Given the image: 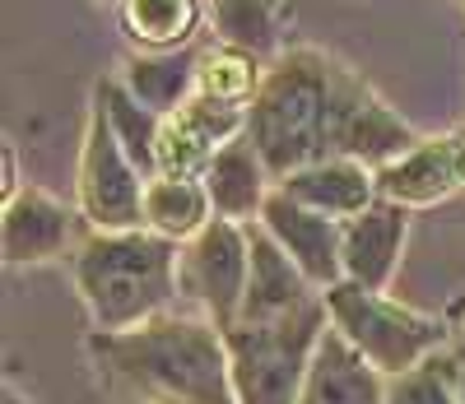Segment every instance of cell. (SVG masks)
I'll return each instance as SVG.
<instances>
[{
  "instance_id": "6da1fadb",
  "label": "cell",
  "mask_w": 465,
  "mask_h": 404,
  "mask_svg": "<svg viewBox=\"0 0 465 404\" xmlns=\"http://www.w3.org/2000/svg\"><path fill=\"white\" fill-rule=\"evenodd\" d=\"M247 140L275 186L326 158H354L381 172L423 144L354 70L317 47H293L265 70L247 107Z\"/></svg>"
},
{
  "instance_id": "7a4b0ae2",
  "label": "cell",
  "mask_w": 465,
  "mask_h": 404,
  "mask_svg": "<svg viewBox=\"0 0 465 404\" xmlns=\"http://www.w3.org/2000/svg\"><path fill=\"white\" fill-rule=\"evenodd\" d=\"M103 381L135 404H238L223 330L205 316H159L122 335H89Z\"/></svg>"
},
{
  "instance_id": "3957f363",
  "label": "cell",
  "mask_w": 465,
  "mask_h": 404,
  "mask_svg": "<svg viewBox=\"0 0 465 404\" xmlns=\"http://www.w3.org/2000/svg\"><path fill=\"white\" fill-rule=\"evenodd\" d=\"M177 241L159 232H94L74 256V284L103 335H122L168 316V302L182 298L177 284Z\"/></svg>"
},
{
  "instance_id": "277c9868",
  "label": "cell",
  "mask_w": 465,
  "mask_h": 404,
  "mask_svg": "<svg viewBox=\"0 0 465 404\" xmlns=\"http://www.w3.org/2000/svg\"><path fill=\"white\" fill-rule=\"evenodd\" d=\"M331 330L326 302H307L275 320H238L223 330L238 404H298L312 353Z\"/></svg>"
},
{
  "instance_id": "5b68a950",
  "label": "cell",
  "mask_w": 465,
  "mask_h": 404,
  "mask_svg": "<svg viewBox=\"0 0 465 404\" xmlns=\"http://www.w3.org/2000/svg\"><path fill=\"white\" fill-rule=\"evenodd\" d=\"M326 302V316L331 326L354 344L372 368L391 381V377H405L410 368H419L423 358L442 353V326L433 316H419L391 298H381L354 279H340L335 289L322 293Z\"/></svg>"
},
{
  "instance_id": "8992f818",
  "label": "cell",
  "mask_w": 465,
  "mask_h": 404,
  "mask_svg": "<svg viewBox=\"0 0 465 404\" xmlns=\"http://www.w3.org/2000/svg\"><path fill=\"white\" fill-rule=\"evenodd\" d=\"M247 279H252V247L247 228L232 219H210L205 232H196L182 247L177 261V284L191 307H201L205 320L219 330H232L247 302Z\"/></svg>"
},
{
  "instance_id": "52a82bcc",
  "label": "cell",
  "mask_w": 465,
  "mask_h": 404,
  "mask_svg": "<svg viewBox=\"0 0 465 404\" xmlns=\"http://www.w3.org/2000/svg\"><path fill=\"white\" fill-rule=\"evenodd\" d=\"M144 177L131 163V153L116 140L107 112L94 103L89 131H84V158H80V210L94 223V232H131L144 228Z\"/></svg>"
},
{
  "instance_id": "ba28073f",
  "label": "cell",
  "mask_w": 465,
  "mask_h": 404,
  "mask_svg": "<svg viewBox=\"0 0 465 404\" xmlns=\"http://www.w3.org/2000/svg\"><path fill=\"white\" fill-rule=\"evenodd\" d=\"M238 135H247V112L232 107V103H214V98L196 94L186 107L163 116V131H159V177L196 182L201 172H210L219 149L232 144Z\"/></svg>"
},
{
  "instance_id": "9c48e42d",
  "label": "cell",
  "mask_w": 465,
  "mask_h": 404,
  "mask_svg": "<svg viewBox=\"0 0 465 404\" xmlns=\"http://www.w3.org/2000/svg\"><path fill=\"white\" fill-rule=\"evenodd\" d=\"M256 223L293 256V265H298L307 279H312V289L326 293V289H335L340 279H344V261H340L344 223H340V219L298 205V200H289V195L275 186Z\"/></svg>"
},
{
  "instance_id": "30bf717a",
  "label": "cell",
  "mask_w": 465,
  "mask_h": 404,
  "mask_svg": "<svg viewBox=\"0 0 465 404\" xmlns=\"http://www.w3.org/2000/svg\"><path fill=\"white\" fill-rule=\"evenodd\" d=\"M405 232L410 219L391 200H377L372 210H363L359 219L344 223V241H340V261H344V279L381 293L396 274V261L405 251Z\"/></svg>"
},
{
  "instance_id": "8fae6325",
  "label": "cell",
  "mask_w": 465,
  "mask_h": 404,
  "mask_svg": "<svg viewBox=\"0 0 465 404\" xmlns=\"http://www.w3.org/2000/svg\"><path fill=\"white\" fill-rule=\"evenodd\" d=\"M465 191V172H460V135L447 140H423L419 149H410L405 158H396L391 168L377 172V195L391 205L410 210V205H438V200Z\"/></svg>"
},
{
  "instance_id": "7c38bea8",
  "label": "cell",
  "mask_w": 465,
  "mask_h": 404,
  "mask_svg": "<svg viewBox=\"0 0 465 404\" xmlns=\"http://www.w3.org/2000/svg\"><path fill=\"white\" fill-rule=\"evenodd\" d=\"M247 247H252V279H247V302L238 320H275L322 298L312 293V279L293 265V256L261 223H247Z\"/></svg>"
},
{
  "instance_id": "4fadbf2b",
  "label": "cell",
  "mask_w": 465,
  "mask_h": 404,
  "mask_svg": "<svg viewBox=\"0 0 465 404\" xmlns=\"http://www.w3.org/2000/svg\"><path fill=\"white\" fill-rule=\"evenodd\" d=\"M298 404H386V377L331 326L312 353Z\"/></svg>"
},
{
  "instance_id": "5bb4252c",
  "label": "cell",
  "mask_w": 465,
  "mask_h": 404,
  "mask_svg": "<svg viewBox=\"0 0 465 404\" xmlns=\"http://www.w3.org/2000/svg\"><path fill=\"white\" fill-rule=\"evenodd\" d=\"M280 191L289 200H298V205L317 210V214H331L340 223L359 219L363 210H372L381 200L377 195V172L354 163V158H326V163H312V168L284 177Z\"/></svg>"
},
{
  "instance_id": "9a60e30c",
  "label": "cell",
  "mask_w": 465,
  "mask_h": 404,
  "mask_svg": "<svg viewBox=\"0 0 465 404\" xmlns=\"http://www.w3.org/2000/svg\"><path fill=\"white\" fill-rule=\"evenodd\" d=\"M70 210L56 195L24 186L5 205V261L10 265H43L70 247Z\"/></svg>"
},
{
  "instance_id": "2e32d148",
  "label": "cell",
  "mask_w": 465,
  "mask_h": 404,
  "mask_svg": "<svg viewBox=\"0 0 465 404\" xmlns=\"http://www.w3.org/2000/svg\"><path fill=\"white\" fill-rule=\"evenodd\" d=\"M201 182L210 191V205H214L219 219H252V214L261 219L265 200H270V182L275 177H270L261 149L247 135H238L232 144L219 149V158L210 163V172Z\"/></svg>"
},
{
  "instance_id": "e0dca14e",
  "label": "cell",
  "mask_w": 465,
  "mask_h": 404,
  "mask_svg": "<svg viewBox=\"0 0 465 404\" xmlns=\"http://www.w3.org/2000/svg\"><path fill=\"white\" fill-rule=\"evenodd\" d=\"M196 70H201V56H191V52L135 56L126 65V89L153 116H173L177 107H186L196 98Z\"/></svg>"
},
{
  "instance_id": "ac0fdd59",
  "label": "cell",
  "mask_w": 465,
  "mask_h": 404,
  "mask_svg": "<svg viewBox=\"0 0 465 404\" xmlns=\"http://www.w3.org/2000/svg\"><path fill=\"white\" fill-rule=\"evenodd\" d=\"M210 191L205 182H177V177H153L144 186V228L168 241H191L210 223Z\"/></svg>"
},
{
  "instance_id": "d6986e66",
  "label": "cell",
  "mask_w": 465,
  "mask_h": 404,
  "mask_svg": "<svg viewBox=\"0 0 465 404\" xmlns=\"http://www.w3.org/2000/svg\"><path fill=\"white\" fill-rule=\"evenodd\" d=\"M94 103L107 112L116 140H122V149L131 153V163L140 168L144 182L159 177V131H163V116H153L149 107H140L131 98L126 84H116V79H103V84L94 89Z\"/></svg>"
},
{
  "instance_id": "ffe728a7",
  "label": "cell",
  "mask_w": 465,
  "mask_h": 404,
  "mask_svg": "<svg viewBox=\"0 0 465 404\" xmlns=\"http://www.w3.org/2000/svg\"><path fill=\"white\" fill-rule=\"evenodd\" d=\"M214 33L219 43L247 56H284V15L275 0H214Z\"/></svg>"
},
{
  "instance_id": "44dd1931",
  "label": "cell",
  "mask_w": 465,
  "mask_h": 404,
  "mask_svg": "<svg viewBox=\"0 0 465 404\" xmlns=\"http://www.w3.org/2000/svg\"><path fill=\"white\" fill-rule=\"evenodd\" d=\"M131 43L149 52H177L201 24V0H122Z\"/></svg>"
},
{
  "instance_id": "7402d4cb",
  "label": "cell",
  "mask_w": 465,
  "mask_h": 404,
  "mask_svg": "<svg viewBox=\"0 0 465 404\" xmlns=\"http://www.w3.org/2000/svg\"><path fill=\"white\" fill-rule=\"evenodd\" d=\"M261 61L247 52H232V47H214L201 52V70H196V94L214 98V103H232L242 107L247 98H256L261 89Z\"/></svg>"
},
{
  "instance_id": "603a6c76",
  "label": "cell",
  "mask_w": 465,
  "mask_h": 404,
  "mask_svg": "<svg viewBox=\"0 0 465 404\" xmlns=\"http://www.w3.org/2000/svg\"><path fill=\"white\" fill-rule=\"evenodd\" d=\"M460 362L451 353H433L405 377L386 381V404H465L460 399Z\"/></svg>"
},
{
  "instance_id": "cb8c5ba5",
  "label": "cell",
  "mask_w": 465,
  "mask_h": 404,
  "mask_svg": "<svg viewBox=\"0 0 465 404\" xmlns=\"http://www.w3.org/2000/svg\"><path fill=\"white\" fill-rule=\"evenodd\" d=\"M19 191H24V186H19V168H15V149L5 144V205H10Z\"/></svg>"
},
{
  "instance_id": "d4e9b609",
  "label": "cell",
  "mask_w": 465,
  "mask_h": 404,
  "mask_svg": "<svg viewBox=\"0 0 465 404\" xmlns=\"http://www.w3.org/2000/svg\"><path fill=\"white\" fill-rule=\"evenodd\" d=\"M456 353L465 358V320H460V326H456Z\"/></svg>"
},
{
  "instance_id": "484cf974",
  "label": "cell",
  "mask_w": 465,
  "mask_h": 404,
  "mask_svg": "<svg viewBox=\"0 0 465 404\" xmlns=\"http://www.w3.org/2000/svg\"><path fill=\"white\" fill-rule=\"evenodd\" d=\"M5 404H24V399H19V395H15V390H5Z\"/></svg>"
},
{
  "instance_id": "4316f807",
  "label": "cell",
  "mask_w": 465,
  "mask_h": 404,
  "mask_svg": "<svg viewBox=\"0 0 465 404\" xmlns=\"http://www.w3.org/2000/svg\"><path fill=\"white\" fill-rule=\"evenodd\" d=\"M460 172H465V135H460Z\"/></svg>"
},
{
  "instance_id": "83f0119b",
  "label": "cell",
  "mask_w": 465,
  "mask_h": 404,
  "mask_svg": "<svg viewBox=\"0 0 465 404\" xmlns=\"http://www.w3.org/2000/svg\"><path fill=\"white\" fill-rule=\"evenodd\" d=\"M460 399H465V372H460Z\"/></svg>"
}]
</instances>
